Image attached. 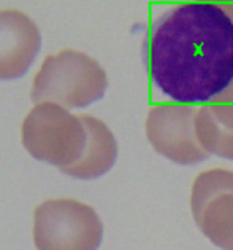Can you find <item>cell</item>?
<instances>
[{
	"label": "cell",
	"mask_w": 233,
	"mask_h": 250,
	"mask_svg": "<svg viewBox=\"0 0 233 250\" xmlns=\"http://www.w3.org/2000/svg\"><path fill=\"white\" fill-rule=\"evenodd\" d=\"M143 58L163 96L211 104L233 83V20L216 3L175 7L152 21Z\"/></svg>",
	"instance_id": "cell-1"
},
{
	"label": "cell",
	"mask_w": 233,
	"mask_h": 250,
	"mask_svg": "<svg viewBox=\"0 0 233 250\" xmlns=\"http://www.w3.org/2000/svg\"><path fill=\"white\" fill-rule=\"evenodd\" d=\"M105 69L89 54L64 50L46 56L34 77L32 102H51L64 108H86L107 93Z\"/></svg>",
	"instance_id": "cell-2"
},
{
	"label": "cell",
	"mask_w": 233,
	"mask_h": 250,
	"mask_svg": "<svg viewBox=\"0 0 233 250\" xmlns=\"http://www.w3.org/2000/svg\"><path fill=\"white\" fill-rule=\"evenodd\" d=\"M21 137L30 156L60 170L81 160L88 145V129L81 115H73L51 102L36 104L27 113Z\"/></svg>",
	"instance_id": "cell-3"
},
{
	"label": "cell",
	"mask_w": 233,
	"mask_h": 250,
	"mask_svg": "<svg viewBox=\"0 0 233 250\" xmlns=\"http://www.w3.org/2000/svg\"><path fill=\"white\" fill-rule=\"evenodd\" d=\"M102 239L99 213L76 199H48L34 212L36 250H99Z\"/></svg>",
	"instance_id": "cell-4"
},
{
	"label": "cell",
	"mask_w": 233,
	"mask_h": 250,
	"mask_svg": "<svg viewBox=\"0 0 233 250\" xmlns=\"http://www.w3.org/2000/svg\"><path fill=\"white\" fill-rule=\"evenodd\" d=\"M198 108L182 104H161L146 118V136L152 148L167 160L194 166L210 158L195 132Z\"/></svg>",
	"instance_id": "cell-5"
},
{
	"label": "cell",
	"mask_w": 233,
	"mask_h": 250,
	"mask_svg": "<svg viewBox=\"0 0 233 250\" xmlns=\"http://www.w3.org/2000/svg\"><path fill=\"white\" fill-rule=\"evenodd\" d=\"M192 215L214 246L233 250V170L201 172L192 187Z\"/></svg>",
	"instance_id": "cell-6"
},
{
	"label": "cell",
	"mask_w": 233,
	"mask_h": 250,
	"mask_svg": "<svg viewBox=\"0 0 233 250\" xmlns=\"http://www.w3.org/2000/svg\"><path fill=\"white\" fill-rule=\"evenodd\" d=\"M41 48L36 24L19 10L0 11V80H19L35 62Z\"/></svg>",
	"instance_id": "cell-7"
},
{
	"label": "cell",
	"mask_w": 233,
	"mask_h": 250,
	"mask_svg": "<svg viewBox=\"0 0 233 250\" xmlns=\"http://www.w3.org/2000/svg\"><path fill=\"white\" fill-rule=\"evenodd\" d=\"M88 129V145L81 160L62 172L78 180H95L105 175L118 160V142L111 129L92 115H81Z\"/></svg>",
	"instance_id": "cell-8"
},
{
	"label": "cell",
	"mask_w": 233,
	"mask_h": 250,
	"mask_svg": "<svg viewBox=\"0 0 233 250\" xmlns=\"http://www.w3.org/2000/svg\"><path fill=\"white\" fill-rule=\"evenodd\" d=\"M195 132L201 147L208 153L233 161V131L220 125L213 117L208 105L198 108L195 118Z\"/></svg>",
	"instance_id": "cell-9"
},
{
	"label": "cell",
	"mask_w": 233,
	"mask_h": 250,
	"mask_svg": "<svg viewBox=\"0 0 233 250\" xmlns=\"http://www.w3.org/2000/svg\"><path fill=\"white\" fill-rule=\"evenodd\" d=\"M208 108L220 125L233 131V83L211 104H208Z\"/></svg>",
	"instance_id": "cell-10"
},
{
	"label": "cell",
	"mask_w": 233,
	"mask_h": 250,
	"mask_svg": "<svg viewBox=\"0 0 233 250\" xmlns=\"http://www.w3.org/2000/svg\"><path fill=\"white\" fill-rule=\"evenodd\" d=\"M222 8L227 11V15H229L233 20V5H222Z\"/></svg>",
	"instance_id": "cell-11"
}]
</instances>
